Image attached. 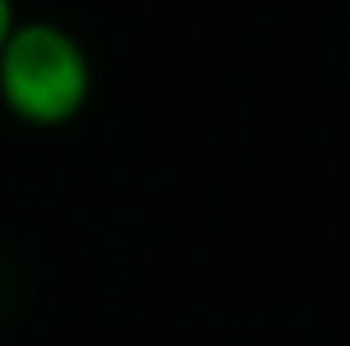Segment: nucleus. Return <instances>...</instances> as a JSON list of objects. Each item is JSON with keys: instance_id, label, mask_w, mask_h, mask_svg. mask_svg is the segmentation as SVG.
<instances>
[{"instance_id": "1", "label": "nucleus", "mask_w": 350, "mask_h": 346, "mask_svg": "<svg viewBox=\"0 0 350 346\" xmlns=\"http://www.w3.org/2000/svg\"><path fill=\"white\" fill-rule=\"evenodd\" d=\"M94 89L89 53L58 23H18L0 44V103L31 129L76 120Z\"/></svg>"}, {"instance_id": "2", "label": "nucleus", "mask_w": 350, "mask_h": 346, "mask_svg": "<svg viewBox=\"0 0 350 346\" xmlns=\"http://www.w3.org/2000/svg\"><path fill=\"white\" fill-rule=\"evenodd\" d=\"M18 27V18H14V0H0V44L9 40V31Z\"/></svg>"}]
</instances>
